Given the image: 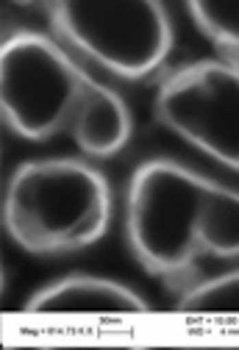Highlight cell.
I'll return each instance as SVG.
<instances>
[{"mask_svg": "<svg viewBox=\"0 0 239 350\" xmlns=\"http://www.w3.org/2000/svg\"><path fill=\"white\" fill-rule=\"evenodd\" d=\"M153 114L173 137L239 172V70L220 56L184 62L159 78Z\"/></svg>", "mask_w": 239, "mask_h": 350, "instance_id": "cell-5", "label": "cell"}, {"mask_svg": "<svg viewBox=\"0 0 239 350\" xmlns=\"http://www.w3.org/2000/svg\"><path fill=\"white\" fill-rule=\"evenodd\" d=\"M47 28L84 64L120 81H145L156 75L173 48L175 28L170 9L156 0L131 3H45Z\"/></svg>", "mask_w": 239, "mask_h": 350, "instance_id": "cell-4", "label": "cell"}, {"mask_svg": "<svg viewBox=\"0 0 239 350\" xmlns=\"http://www.w3.org/2000/svg\"><path fill=\"white\" fill-rule=\"evenodd\" d=\"M178 309L198 317H239V267L198 278L178 295Z\"/></svg>", "mask_w": 239, "mask_h": 350, "instance_id": "cell-7", "label": "cell"}, {"mask_svg": "<svg viewBox=\"0 0 239 350\" xmlns=\"http://www.w3.org/2000/svg\"><path fill=\"white\" fill-rule=\"evenodd\" d=\"M186 14L198 28L201 36H206L217 56L239 53V3H186Z\"/></svg>", "mask_w": 239, "mask_h": 350, "instance_id": "cell-8", "label": "cell"}, {"mask_svg": "<svg viewBox=\"0 0 239 350\" xmlns=\"http://www.w3.org/2000/svg\"><path fill=\"white\" fill-rule=\"evenodd\" d=\"M125 242L142 270L181 295L203 258H239V189L175 159L142 161L125 189Z\"/></svg>", "mask_w": 239, "mask_h": 350, "instance_id": "cell-2", "label": "cell"}, {"mask_svg": "<svg viewBox=\"0 0 239 350\" xmlns=\"http://www.w3.org/2000/svg\"><path fill=\"white\" fill-rule=\"evenodd\" d=\"M3 122L25 142L70 139L84 159H114L134 137L125 98L51 33L14 31L0 48Z\"/></svg>", "mask_w": 239, "mask_h": 350, "instance_id": "cell-1", "label": "cell"}, {"mask_svg": "<svg viewBox=\"0 0 239 350\" xmlns=\"http://www.w3.org/2000/svg\"><path fill=\"white\" fill-rule=\"evenodd\" d=\"M25 312L59 317H136L148 314L151 303L123 281L73 273L39 286L25 300Z\"/></svg>", "mask_w": 239, "mask_h": 350, "instance_id": "cell-6", "label": "cell"}, {"mask_svg": "<svg viewBox=\"0 0 239 350\" xmlns=\"http://www.w3.org/2000/svg\"><path fill=\"white\" fill-rule=\"evenodd\" d=\"M114 220V189L89 159H31L12 170L3 228L31 256H67L98 245Z\"/></svg>", "mask_w": 239, "mask_h": 350, "instance_id": "cell-3", "label": "cell"}]
</instances>
